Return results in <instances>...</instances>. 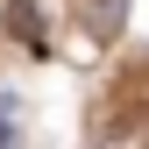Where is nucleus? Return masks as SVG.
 Instances as JSON below:
<instances>
[{
  "label": "nucleus",
  "instance_id": "nucleus-1",
  "mask_svg": "<svg viewBox=\"0 0 149 149\" xmlns=\"http://www.w3.org/2000/svg\"><path fill=\"white\" fill-rule=\"evenodd\" d=\"M7 29L22 36V43L36 50V57L50 50V36H43V14H36V0H7Z\"/></svg>",
  "mask_w": 149,
  "mask_h": 149
},
{
  "label": "nucleus",
  "instance_id": "nucleus-2",
  "mask_svg": "<svg viewBox=\"0 0 149 149\" xmlns=\"http://www.w3.org/2000/svg\"><path fill=\"white\" fill-rule=\"evenodd\" d=\"M121 14H128V0H92V36L107 43V36L121 29Z\"/></svg>",
  "mask_w": 149,
  "mask_h": 149
},
{
  "label": "nucleus",
  "instance_id": "nucleus-3",
  "mask_svg": "<svg viewBox=\"0 0 149 149\" xmlns=\"http://www.w3.org/2000/svg\"><path fill=\"white\" fill-rule=\"evenodd\" d=\"M0 149H14V92H0Z\"/></svg>",
  "mask_w": 149,
  "mask_h": 149
}]
</instances>
